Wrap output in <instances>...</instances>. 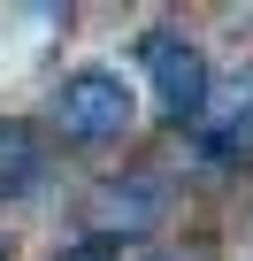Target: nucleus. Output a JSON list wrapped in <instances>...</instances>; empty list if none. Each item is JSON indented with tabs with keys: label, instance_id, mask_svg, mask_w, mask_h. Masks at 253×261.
<instances>
[{
	"label": "nucleus",
	"instance_id": "5",
	"mask_svg": "<svg viewBox=\"0 0 253 261\" xmlns=\"http://www.w3.org/2000/svg\"><path fill=\"white\" fill-rule=\"evenodd\" d=\"M0 261H8V246H0Z\"/></svg>",
	"mask_w": 253,
	"mask_h": 261
},
{
	"label": "nucleus",
	"instance_id": "3",
	"mask_svg": "<svg viewBox=\"0 0 253 261\" xmlns=\"http://www.w3.org/2000/svg\"><path fill=\"white\" fill-rule=\"evenodd\" d=\"M46 154H39V130L31 123H0V200H23L39 185Z\"/></svg>",
	"mask_w": 253,
	"mask_h": 261
},
{
	"label": "nucleus",
	"instance_id": "1",
	"mask_svg": "<svg viewBox=\"0 0 253 261\" xmlns=\"http://www.w3.org/2000/svg\"><path fill=\"white\" fill-rule=\"evenodd\" d=\"M146 77H154V92H161V108L184 123V115H200L207 108V54L184 39V31H146Z\"/></svg>",
	"mask_w": 253,
	"mask_h": 261
},
{
	"label": "nucleus",
	"instance_id": "2",
	"mask_svg": "<svg viewBox=\"0 0 253 261\" xmlns=\"http://www.w3.org/2000/svg\"><path fill=\"white\" fill-rule=\"evenodd\" d=\"M54 108H62L69 139H123V130H131V92H123L115 69H77Z\"/></svg>",
	"mask_w": 253,
	"mask_h": 261
},
{
	"label": "nucleus",
	"instance_id": "4",
	"mask_svg": "<svg viewBox=\"0 0 253 261\" xmlns=\"http://www.w3.org/2000/svg\"><path fill=\"white\" fill-rule=\"evenodd\" d=\"M62 261H146L138 246H123V238H85V246H69Z\"/></svg>",
	"mask_w": 253,
	"mask_h": 261
}]
</instances>
